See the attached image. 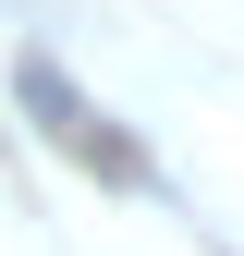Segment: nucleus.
Here are the masks:
<instances>
[{"instance_id": "obj_1", "label": "nucleus", "mask_w": 244, "mask_h": 256, "mask_svg": "<svg viewBox=\"0 0 244 256\" xmlns=\"http://www.w3.org/2000/svg\"><path fill=\"white\" fill-rule=\"evenodd\" d=\"M24 98H37V110L61 122V146H74V158H110V171H122V183H134V146H122V134H98V122H86V110H74V86H61V74H49V61H24Z\"/></svg>"}]
</instances>
